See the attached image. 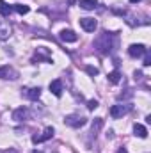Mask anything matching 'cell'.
Masks as SVG:
<instances>
[{
	"label": "cell",
	"mask_w": 151,
	"mask_h": 153,
	"mask_svg": "<svg viewBox=\"0 0 151 153\" xmlns=\"http://www.w3.org/2000/svg\"><path fill=\"white\" fill-rule=\"evenodd\" d=\"M114 46H115V41H114V34H110V32H103L100 38L94 41V48L100 53H103V55L110 53Z\"/></svg>",
	"instance_id": "cell-1"
},
{
	"label": "cell",
	"mask_w": 151,
	"mask_h": 153,
	"mask_svg": "<svg viewBox=\"0 0 151 153\" xmlns=\"http://www.w3.org/2000/svg\"><path fill=\"white\" fill-rule=\"evenodd\" d=\"M130 111H132V105L130 103H115V105L110 107V116H112L114 119H119V117L126 116Z\"/></svg>",
	"instance_id": "cell-2"
},
{
	"label": "cell",
	"mask_w": 151,
	"mask_h": 153,
	"mask_svg": "<svg viewBox=\"0 0 151 153\" xmlns=\"http://www.w3.org/2000/svg\"><path fill=\"white\" fill-rule=\"evenodd\" d=\"M64 123H66L68 126H71V128H80V126H84V125L87 123V119L80 114H70V116L64 117Z\"/></svg>",
	"instance_id": "cell-3"
},
{
	"label": "cell",
	"mask_w": 151,
	"mask_h": 153,
	"mask_svg": "<svg viewBox=\"0 0 151 153\" xmlns=\"http://www.w3.org/2000/svg\"><path fill=\"white\" fill-rule=\"evenodd\" d=\"M0 78H4V80H16L18 78V71L13 66H9V64L0 66Z\"/></svg>",
	"instance_id": "cell-4"
},
{
	"label": "cell",
	"mask_w": 151,
	"mask_h": 153,
	"mask_svg": "<svg viewBox=\"0 0 151 153\" xmlns=\"http://www.w3.org/2000/svg\"><path fill=\"white\" fill-rule=\"evenodd\" d=\"M53 134H55V130H53L52 126H46V128H44V132H43L41 135H32V143H34V144L44 143V141L52 139V137H53Z\"/></svg>",
	"instance_id": "cell-5"
},
{
	"label": "cell",
	"mask_w": 151,
	"mask_h": 153,
	"mask_svg": "<svg viewBox=\"0 0 151 153\" xmlns=\"http://www.w3.org/2000/svg\"><path fill=\"white\" fill-rule=\"evenodd\" d=\"M13 36V27L7 20H0V41H5Z\"/></svg>",
	"instance_id": "cell-6"
},
{
	"label": "cell",
	"mask_w": 151,
	"mask_h": 153,
	"mask_svg": "<svg viewBox=\"0 0 151 153\" xmlns=\"http://www.w3.org/2000/svg\"><path fill=\"white\" fill-rule=\"evenodd\" d=\"M146 52H148V48H146L144 45H141V43H139V45H130V46H128V55H130V57H135V59L146 55Z\"/></svg>",
	"instance_id": "cell-7"
},
{
	"label": "cell",
	"mask_w": 151,
	"mask_h": 153,
	"mask_svg": "<svg viewBox=\"0 0 151 153\" xmlns=\"http://www.w3.org/2000/svg\"><path fill=\"white\" fill-rule=\"evenodd\" d=\"M80 27L85 32H94L96 27H98V22L94 18H80Z\"/></svg>",
	"instance_id": "cell-8"
},
{
	"label": "cell",
	"mask_w": 151,
	"mask_h": 153,
	"mask_svg": "<svg viewBox=\"0 0 151 153\" xmlns=\"http://www.w3.org/2000/svg\"><path fill=\"white\" fill-rule=\"evenodd\" d=\"M29 117H30V111H29L27 107H20V109H16V111L13 112V119H14V121H18V123L27 121Z\"/></svg>",
	"instance_id": "cell-9"
},
{
	"label": "cell",
	"mask_w": 151,
	"mask_h": 153,
	"mask_svg": "<svg viewBox=\"0 0 151 153\" xmlns=\"http://www.w3.org/2000/svg\"><path fill=\"white\" fill-rule=\"evenodd\" d=\"M21 91H23V96L29 98V100H32V102L39 100V96H41V87H25Z\"/></svg>",
	"instance_id": "cell-10"
},
{
	"label": "cell",
	"mask_w": 151,
	"mask_h": 153,
	"mask_svg": "<svg viewBox=\"0 0 151 153\" xmlns=\"http://www.w3.org/2000/svg\"><path fill=\"white\" fill-rule=\"evenodd\" d=\"M59 38H61V41H64V43H75L76 39H78V36H76L73 30L64 29V30H61V32H59Z\"/></svg>",
	"instance_id": "cell-11"
},
{
	"label": "cell",
	"mask_w": 151,
	"mask_h": 153,
	"mask_svg": "<svg viewBox=\"0 0 151 153\" xmlns=\"http://www.w3.org/2000/svg\"><path fill=\"white\" fill-rule=\"evenodd\" d=\"M50 91H52V94L53 96H62V82L61 80H52L50 82Z\"/></svg>",
	"instance_id": "cell-12"
},
{
	"label": "cell",
	"mask_w": 151,
	"mask_h": 153,
	"mask_svg": "<svg viewBox=\"0 0 151 153\" xmlns=\"http://www.w3.org/2000/svg\"><path fill=\"white\" fill-rule=\"evenodd\" d=\"M133 134H135L137 137H141V139H146V137H148V128H146L144 125L135 123V125H133Z\"/></svg>",
	"instance_id": "cell-13"
},
{
	"label": "cell",
	"mask_w": 151,
	"mask_h": 153,
	"mask_svg": "<svg viewBox=\"0 0 151 153\" xmlns=\"http://www.w3.org/2000/svg\"><path fill=\"white\" fill-rule=\"evenodd\" d=\"M78 5H80L82 9H85V11H93V9H96L98 2H96V0H80Z\"/></svg>",
	"instance_id": "cell-14"
},
{
	"label": "cell",
	"mask_w": 151,
	"mask_h": 153,
	"mask_svg": "<svg viewBox=\"0 0 151 153\" xmlns=\"http://www.w3.org/2000/svg\"><path fill=\"white\" fill-rule=\"evenodd\" d=\"M39 53H36L34 57H32V62H36V61H41V59H44L46 62H52V59L48 57V53H46V50L44 48H38Z\"/></svg>",
	"instance_id": "cell-15"
},
{
	"label": "cell",
	"mask_w": 151,
	"mask_h": 153,
	"mask_svg": "<svg viewBox=\"0 0 151 153\" xmlns=\"http://www.w3.org/2000/svg\"><path fill=\"white\" fill-rule=\"evenodd\" d=\"M13 13V5H9L5 0H0V14L2 16H9Z\"/></svg>",
	"instance_id": "cell-16"
},
{
	"label": "cell",
	"mask_w": 151,
	"mask_h": 153,
	"mask_svg": "<svg viewBox=\"0 0 151 153\" xmlns=\"http://www.w3.org/2000/svg\"><path fill=\"white\" fill-rule=\"evenodd\" d=\"M101 126H103V119H101V117H96V119L93 121V126H91V134L96 137V134L100 132V128H101Z\"/></svg>",
	"instance_id": "cell-17"
},
{
	"label": "cell",
	"mask_w": 151,
	"mask_h": 153,
	"mask_svg": "<svg viewBox=\"0 0 151 153\" xmlns=\"http://www.w3.org/2000/svg\"><path fill=\"white\" fill-rule=\"evenodd\" d=\"M13 11H16L18 14H27L30 9H29V5H23V4H14V5H13Z\"/></svg>",
	"instance_id": "cell-18"
},
{
	"label": "cell",
	"mask_w": 151,
	"mask_h": 153,
	"mask_svg": "<svg viewBox=\"0 0 151 153\" xmlns=\"http://www.w3.org/2000/svg\"><path fill=\"white\" fill-rule=\"evenodd\" d=\"M109 82L110 84H119L121 82V73L115 70V71H112V73H109Z\"/></svg>",
	"instance_id": "cell-19"
},
{
	"label": "cell",
	"mask_w": 151,
	"mask_h": 153,
	"mask_svg": "<svg viewBox=\"0 0 151 153\" xmlns=\"http://www.w3.org/2000/svg\"><path fill=\"white\" fill-rule=\"evenodd\" d=\"M96 107H98V100H89V102H87V109H89V111H94Z\"/></svg>",
	"instance_id": "cell-20"
},
{
	"label": "cell",
	"mask_w": 151,
	"mask_h": 153,
	"mask_svg": "<svg viewBox=\"0 0 151 153\" xmlns=\"http://www.w3.org/2000/svg\"><path fill=\"white\" fill-rule=\"evenodd\" d=\"M85 71H87L91 76H96V75H98V68H93V66H87V68H85Z\"/></svg>",
	"instance_id": "cell-21"
},
{
	"label": "cell",
	"mask_w": 151,
	"mask_h": 153,
	"mask_svg": "<svg viewBox=\"0 0 151 153\" xmlns=\"http://www.w3.org/2000/svg\"><path fill=\"white\" fill-rule=\"evenodd\" d=\"M151 64V55L146 52V57H144V66H150Z\"/></svg>",
	"instance_id": "cell-22"
},
{
	"label": "cell",
	"mask_w": 151,
	"mask_h": 153,
	"mask_svg": "<svg viewBox=\"0 0 151 153\" xmlns=\"http://www.w3.org/2000/svg\"><path fill=\"white\" fill-rule=\"evenodd\" d=\"M0 153H18V152H16L14 148H7V150H2Z\"/></svg>",
	"instance_id": "cell-23"
},
{
	"label": "cell",
	"mask_w": 151,
	"mask_h": 153,
	"mask_svg": "<svg viewBox=\"0 0 151 153\" xmlns=\"http://www.w3.org/2000/svg\"><path fill=\"white\" fill-rule=\"evenodd\" d=\"M133 75H135V80H141L142 78V71H135Z\"/></svg>",
	"instance_id": "cell-24"
},
{
	"label": "cell",
	"mask_w": 151,
	"mask_h": 153,
	"mask_svg": "<svg viewBox=\"0 0 151 153\" xmlns=\"http://www.w3.org/2000/svg\"><path fill=\"white\" fill-rule=\"evenodd\" d=\"M141 0H130V4H139Z\"/></svg>",
	"instance_id": "cell-25"
},
{
	"label": "cell",
	"mask_w": 151,
	"mask_h": 153,
	"mask_svg": "<svg viewBox=\"0 0 151 153\" xmlns=\"http://www.w3.org/2000/svg\"><path fill=\"white\" fill-rule=\"evenodd\" d=\"M117 153H126V150H124V148H121V150H119Z\"/></svg>",
	"instance_id": "cell-26"
},
{
	"label": "cell",
	"mask_w": 151,
	"mask_h": 153,
	"mask_svg": "<svg viewBox=\"0 0 151 153\" xmlns=\"http://www.w3.org/2000/svg\"><path fill=\"white\" fill-rule=\"evenodd\" d=\"M32 153H43V152H38V150H34V152H32Z\"/></svg>",
	"instance_id": "cell-27"
}]
</instances>
